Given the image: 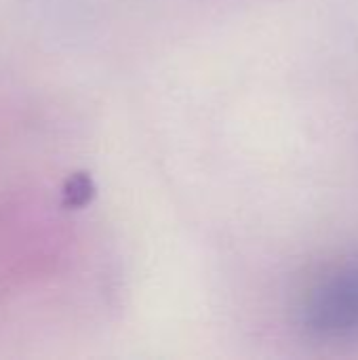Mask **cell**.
I'll return each mask as SVG.
<instances>
[{"instance_id": "1", "label": "cell", "mask_w": 358, "mask_h": 360, "mask_svg": "<svg viewBox=\"0 0 358 360\" xmlns=\"http://www.w3.org/2000/svg\"><path fill=\"white\" fill-rule=\"evenodd\" d=\"M304 327L327 340L358 335V257L333 266L306 293Z\"/></svg>"}, {"instance_id": "2", "label": "cell", "mask_w": 358, "mask_h": 360, "mask_svg": "<svg viewBox=\"0 0 358 360\" xmlns=\"http://www.w3.org/2000/svg\"><path fill=\"white\" fill-rule=\"evenodd\" d=\"M93 192L91 181L87 175H74L65 186V205L68 207H80L87 202L89 194Z\"/></svg>"}]
</instances>
